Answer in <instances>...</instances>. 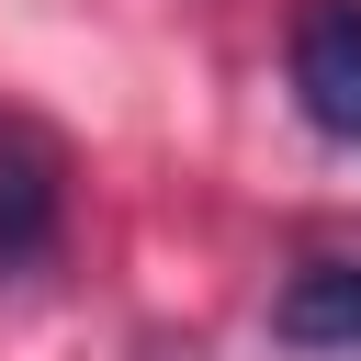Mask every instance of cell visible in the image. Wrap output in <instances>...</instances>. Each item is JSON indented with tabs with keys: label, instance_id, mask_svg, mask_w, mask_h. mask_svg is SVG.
I'll list each match as a JSON object with an SVG mask.
<instances>
[{
	"label": "cell",
	"instance_id": "2",
	"mask_svg": "<svg viewBox=\"0 0 361 361\" xmlns=\"http://www.w3.org/2000/svg\"><path fill=\"white\" fill-rule=\"evenodd\" d=\"M293 113L327 147H361V0H305L293 11Z\"/></svg>",
	"mask_w": 361,
	"mask_h": 361
},
{
	"label": "cell",
	"instance_id": "3",
	"mask_svg": "<svg viewBox=\"0 0 361 361\" xmlns=\"http://www.w3.org/2000/svg\"><path fill=\"white\" fill-rule=\"evenodd\" d=\"M271 338L282 350H316V361L361 350V259H305L282 282V305H271Z\"/></svg>",
	"mask_w": 361,
	"mask_h": 361
},
{
	"label": "cell",
	"instance_id": "1",
	"mask_svg": "<svg viewBox=\"0 0 361 361\" xmlns=\"http://www.w3.org/2000/svg\"><path fill=\"white\" fill-rule=\"evenodd\" d=\"M68 226V147L34 113H0V271H34Z\"/></svg>",
	"mask_w": 361,
	"mask_h": 361
}]
</instances>
